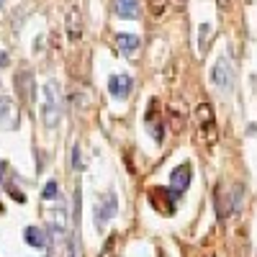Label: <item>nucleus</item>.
Returning a JSON list of instances; mask_svg holds the SVG:
<instances>
[{
	"instance_id": "f257e3e1",
	"label": "nucleus",
	"mask_w": 257,
	"mask_h": 257,
	"mask_svg": "<svg viewBox=\"0 0 257 257\" xmlns=\"http://www.w3.org/2000/svg\"><path fill=\"white\" fill-rule=\"evenodd\" d=\"M41 116H44V123L49 128H54L62 118V93L57 80L44 82V90H41Z\"/></svg>"
},
{
	"instance_id": "f03ea898",
	"label": "nucleus",
	"mask_w": 257,
	"mask_h": 257,
	"mask_svg": "<svg viewBox=\"0 0 257 257\" xmlns=\"http://www.w3.org/2000/svg\"><path fill=\"white\" fill-rule=\"evenodd\" d=\"M196 139L198 144H216L219 139V128H216V116H213V108L203 100L198 103V108H196Z\"/></svg>"
},
{
	"instance_id": "7ed1b4c3",
	"label": "nucleus",
	"mask_w": 257,
	"mask_h": 257,
	"mask_svg": "<svg viewBox=\"0 0 257 257\" xmlns=\"http://www.w3.org/2000/svg\"><path fill=\"white\" fill-rule=\"evenodd\" d=\"M116 211H118V198H116L113 190H108L100 198V203L95 206V224H98V229H105V224L116 216Z\"/></svg>"
},
{
	"instance_id": "20e7f679",
	"label": "nucleus",
	"mask_w": 257,
	"mask_h": 257,
	"mask_svg": "<svg viewBox=\"0 0 257 257\" xmlns=\"http://www.w3.org/2000/svg\"><path fill=\"white\" fill-rule=\"evenodd\" d=\"M211 82L216 85L219 90H231V82H234V67L226 57H221L216 64L211 67Z\"/></svg>"
},
{
	"instance_id": "39448f33",
	"label": "nucleus",
	"mask_w": 257,
	"mask_h": 257,
	"mask_svg": "<svg viewBox=\"0 0 257 257\" xmlns=\"http://www.w3.org/2000/svg\"><path fill=\"white\" fill-rule=\"evenodd\" d=\"M190 178H193L190 165H188V162L178 165V167L173 170V175H170V190H173V193H185L188 185H190Z\"/></svg>"
},
{
	"instance_id": "423d86ee",
	"label": "nucleus",
	"mask_w": 257,
	"mask_h": 257,
	"mask_svg": "<svg viewBox=\"0 0 257 257\" xmlns=\"http://www.w3.org/2000/svg\"><path fill=\"white\" fill-rule=\"evenodd\" d=\"M116 49H118L123 57L134 59V57L139 54V49H142V41H139V36H134V34H116Z\"/></svg>"
},
{
	"instance_id": "0eeeda50",
	"label": "nucleus",
	"mask_w": 257,
	"mask_h": 257,
	"mask_svg": "<svg viewBox=\"0 0 257 257\" xmlns=\"http://www.w3.org/2000/svg\"><path fill=\"white\" fill-rule=\"evenodd\" d=\"M16 90H18L21 100H26V103L34 100V72L31 70H21L16 75Z\"/></svg>"
},
{
	"instance_id": "6e6552de",
	"label": "nucleus",
	"mask_w": 257,
	"mask_h": 257,
	"mask_svg": "<svg viewBox=\"0 0 257 257\" xmlns=\"http://www.w3.org/2000/svg\"><path fill=\"white\" fill-rule=\"evenodd\" d=\"M18 123V113H16V105L11 98L0 95V126L3 128H16Z\"/></svg>"
},
{
	"instance_id": "1a4fd4ad",
	"label": "nucleus",
	"mask_w": 257,
	"mask_h": 257,
	"mask_svg": "<svg viewBox=\"0 0 257 257\" xmlns=\"http://www.w3.org/2000/svg\"><path fill=\"white\" fill-rule=\"evenodd\" d=\"M128 90H132V77L128 75H111L108 80V93L113 98H126Z\"/></svg>"
},
{
	"instance_id": "9d476101",
	"label": "nucleus",
	"mask_w": 257,
	"mask_h": 257,
	"mask_svg": "<svg viewBox=\"0 0 257 257\" xmlns=\"http://www.w3.org/2000/svg\"><path fill=\"white\" fill-rule=\"evenodd\" d=\"M82 36V18H80V8H70L67 11V39L72 44H77Z\"/></svg>"
},
{
	"instance_id": "9b49d317",
	"label": "nucleus",
	"mask_w": 257,
	"mask_h": 257,
	"mask_svg": "<svg viewBox=\"0 0 257 257\" xmlns=\"http://www.w3.org/2000/svg\"><path fill=\"white\" fill-rule=\"evenodd\" d=\"M149 201H152V206H157V211H162V213H173V208H170V206H175V203H173V196H170V190H162V188L149 190Z\"/></svg>"
},
{
	"instance_id": "f8f14e48",
	"label": "nucleus",
	"mask_w": 257,
	"mask_h": 257,
	"mask_svg": "<svg viewBox=\"0 0 257 257\" xmlns=\"http://www.w3.org/2000/svg\"><path fill=\"white\" fill-rule=\"evenodd\" d=\"M113 11L118 18H139L142 8H139V0H113Z\"/></svg>"
},
{
	"instance_id": "ddd939ff",
	"label": "nucleus",
	"mask_w": 257,
	"mask_h": 257,
	"mask_svg": "<svg viewBox=\"0 0 257 257\" xmlns=\"http://www.w3.org/2000/svg\"><path fill=\"white\" fill-rule=\"evenodd\" d=\"M167 113H170V126H173V132L178 134L180 128L185 126V105L180 100H175V103H170Z\"/></svg>"
},
{
	"instance_id": "4468645a",
	"label": "nucleus",
	"mask_w": 257,
	"mask_h": 257,
	"mask_svg": "<svg viewBox=\"0 0 257 257\" xmlns=\"http://www.w3.org/2000/svg\"><path fill=\"white\" fill-rule=\"evenodd\" d=\"M54 244H57V257H77V249H75V239L67 234L62 237H54Z\"/></svg>"
},
{
	"instance_id": "2eb2a0df",
	"label": "nucleus",
	"mask_w": 257,
	"mask_h": 257,
	"mask_svg": "<svg viewBox=\"0 0 257 257\" xmlns=\"http://www.w3.org/2000/svg\"><path fill=\"white\" fill-rule=\"evenodd\" d=\"M24 237H26V242L34 247V249H44L47 247V239H44V231H41L39 226H26V231H24Z\"/></svg>"
},
{
	"instance_id": "dca6fc26",
	"label": "nucleus",
	"mask_w": 257,
	"mask_h": 257,
	"mask_svg": "<svg viewBox=\"0 0 257 257\" xmlns=\"http://www.w3.org/2000/svg\"><path fill=\"white\" fill-rule=\"evenodd\" d=\"M116 254V237H108L105 239V244H103V249H100V254L98 257H113Z\"/></svg>"
},
{
	"instance_id": "f3484780",
	"label": "nucleus",
	"mask_w": 257,
	"mask_h": 257,
	"mask_svg": "<svg viewBox=\"0 0 257 257\" xmlns=\"http://www.w3.org/2000/svg\"><path fill=\"white\" fill-rule=\"evenodd\" d=\"M57 183L54 180H49L47 185H44V190H41V198H44V201H49V198H57Z\"/></svg>"
},
{
	"instance_id": "a211bd4d",
	"label": "nucleus",
	"mask_w": 257,
	"mask_h": 257,
	"mask_svg": "<svg viewBox=\"0 0 257 257\" xmlns=\"http://www.w3.org/2000/svg\"><path fill=\"white\" fill-rule=\"evenodd\" d=\"M167 8V0H149V11H152L155 16H162Z\"/></svg>"
},
{
	"instance_id": "6ab92c4d",
	"label": "nucleus",
	"mask_w": 257,
	"mask_h": 257,
	"mask_svg": "<svg viewBox=\"0 0 257 257\" xmlns=\"http://www.w3.org/2000/svg\"><path fill=\"white\" fill-rule=\"evenodd\" d=\"M70 167L72 170H80L82 165H80V147L77 144H72V152H70Z\"/></svg>"
},
{
	"instance_id": "aec40b11",
	"label": "nucleus",
	"mask_w": 257,
	"mask_h": 257,
	"mask_svg": "<svg viewBox=\"0 0 257 257\" xmlns=\"http://www.w3.org/2000/svg\"><path fill=\"white\" fill-rule=\"evenodd\" d=\"M208 34H211V26H208V24H203V26H201V54L206 52V44H208L206 39H208Z\"/></svg>"
},
{
	"instance_id": "412c9836",
	"label": "nucleus",
	"mask_w": 257,
	"mask_h": 257,
	"mask_svg": "<svg viewBox=\"0 0 257 257\" xmlns=\"http://www.w3.org/2000/svg\"><path fill=\"white\" fill-rule=\"evenodd\" d=\"M8 64V54H0V67H6Z\"/></svg>"
},
{
	"instance_id": "4be33fe9",
	"label": "nucleus",
	"mask_w": 257,
	"mask_h": 257,
	"mask_svg": "<svg viewBox=\"0 0 257 257\" xmlns=\"http://www.w3.org/2000/svg\"><path fill=\"white\" fill-rule=\"evenodd\" d=\"M219 3V8H229V0H216Z\"/></svg>"
},
{
	"instance_id": "5701e85b",
	"label": "nucleus",
	"mask_w": 257,
	"mask_h": 257,
	"mask_svg": "<svg viewBox=\"0 0 257 257\" xmlns=\"http://www.w3.org/2000/svg\"><path fill=\"white\" fill-rule=\"evenodd\" d=\"M175 3H185V0H175Z\"/></svg>"
}]
</instances>
